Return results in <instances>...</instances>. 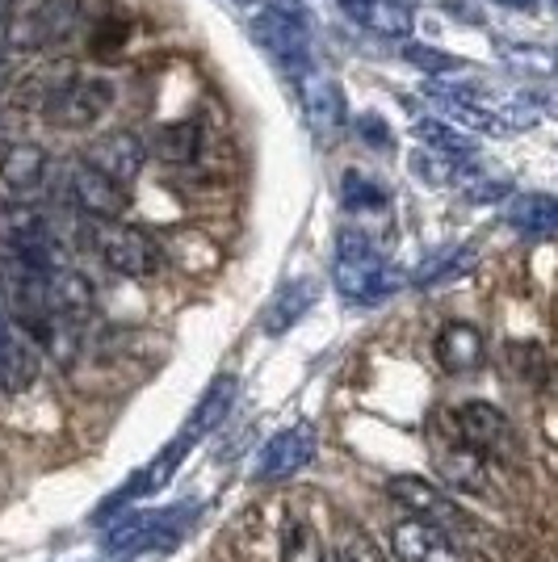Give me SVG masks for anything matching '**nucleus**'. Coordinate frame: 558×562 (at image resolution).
I'll return each instance as SVG.
<instances>
[{
	"label": "nucleus",
	"mask_w": 558,
	"mask_h": 562,
	"mask_svg": "<svg viewBox=\"0 0 558 562\" xmlns=\"http://www.w3.org/2000/svg\"><path fill=\"white\" fill-rule=\"evenodd\" d=\"M68 189L71 202L89 218H122V211H126V186H118L114 177H105L93 160H80V165L71 168Z\"/></svg>",
	"instance_id": "nucleus-8"
},
{
	"label": "nucleus",
	"mask_w": 558,
	"mask_h": 562,
	"mask_svg": "<svg viewBox=\"0 0 558 562\" xmlns=\"http://www.w3.org/2000/svg\"><path fill=\"white\" fill-rule=\"evenodd\" d=\"M475 265V252L470 248H445L437 257H428L416 269V285H445V281L462 278L466 269Z\"/></svg>",
	"instance_id": "nucleus-24"
},
{
	"label": "nucleus",
	"mask_w": 558,
	"mask_h": 562,
	"mask_svg": "<svg viewBox=\"0 0 558 562\" xmlns=\"http://www.w3.org/2000/svg\"><path fill=\"white\" fill-rule=\"evenodd\" d=\"M504 223L521 235L550 239V235H558V198H550V193H521V198L509 202Z\"/></svg>",
	"instance_id": "nucleus-19"
},
{
	"label": "nucleus",
	"mask_w": 558,
	"mask_h": 562,
	"mask_svg": "<svg viewBox=\"0 0 558 562\" xmlns=\"http://www.w3.org/2000/svg\"><path fill=\"white\" fill-rule=\"evenodd\" d=\"M454 428H458V437H462L466 449H475V453H500V449L512 441V428H509V416L500 412V407H491V403H462L458 412H454Z\"/></svg>",
	"instance_id": "nucleus-12"
},
{
	"label": "nucleus",
	"mask_w": 558,
	"mask_h": 562,
	"mask_svg": "<svg viewBox=\"0 0 558 562\" xmlns=\"http://www.w3.org/2000/svg\"><path fill=\"white\" fill-rule=\"evenodd\" d=\"M454 156H442V151H433V147H424L412 156V168H416L420 181H428V186H449L454 181Z\"/></svg>",
	"instance_id": "nucleus-27"
},
{
	"label": "nucleus",
	"mask_w": 558,
	"mask_h": 562,
	"mask_svg": "<svg viewBox=\"0 0 558 562\" xmlns=\"http://www.w3.org/2000/svg\"><path fill=\"white\" fill-rule=\"evenodd\" d=\"M193 508H168V513H131L118 529H110L105 550L114 559L143 554V550H168L186 538V525Z\"/></svg>",
	"instance_id": "nucleus-5"
},
{
	"label": "nucleus",
	"mask_w": 558,
	"mask_h": 562,
	"mask_svg": "<svg viewBox=\"0 0 558 562\" xmlns=\"http://www.w3.org/2000/svg\"><path fill=\"white\" fill-rule=\"evenodd\" d=\"M294 80H299V101H303V114L311 122V131L315 135L341 131V122H345V93H341V85L327 71H320L315 59Z\"/></svg>",
	"instance_id": "nucleus-7"
},
{
	"label": "nucleus",
	"mask_w": 558,
	"mask_h": 562,
	"mask_svg": "<svg viewBox=\"0 0 558 562\" xmlns=\"http://www.w3.org/2000/svg\"><path fill=\"white\" fill-rule=\"evenodd\" d=\"M332 278L336 290L353 303H382L387 294L399 290V269L373 248L361 232H341L336 239V260H332Z\"/></svg>",
	"instance_id": "nucleus-1"
},
{
	"label": "nucleus",
	"mask_w": 558,
	"mask_h": 562,
	"mask_svg": "<svg viewBox=\"0 0 558 562\" xmlns=\"http://www.w3.org/2000/svg\"><path fill=\"white\" fill-rule=\"evenodd\" d=\"M22 4H25V0H0V22H9V18L22 9Z\"/></svg>",
	"instance_id": "nucleus-31"
},
{
	"label": "nucleus",
	"mask_w": 558,
	"mask_h": 562,
	"mask_svg": "<svg viewBox=\"0 0 558 562\" xmlns=\"http://www.w3.org/2000/svg\"><path fill=\"white\" fill-rule=\"evenodd\" d=\"M391 554L399 562H458V550L445 533L442 525L412 516V520H399L391 529Z\"/></svg>",
	"instance_id": "nucleus-9"
},
{
	"label": "nucleus",
	"mask_w": 558,
	"mask_h": 562,
	"mask_svg": "<svg viewBox=\"0 0 558 562\" xmlns=\"http://www.w3.org/2000/svg\"><path fill=\"white\" fill-rule=\"evenodd\" d=\"M47 151L38 143H13L0 156V181H4L9 193L30 198V193H38V189L47 186Z\"/></svg>",
	"instance_id": "nucleus-15"
},
{
	"label": "nucleus",
	"mask_w": 558,
	"mask_h": 562,
	"mask_svg": "<svg viewBox=\"0 0 558 562\" xmlns=\"http://www.w3.org/2000/svg\"><path fill=\"white\" fill-rule=\"evenodd\" d=\"M341 198H345L349 211H382V206H387V193L373 186L370 177H361V172H345Z\"/></svg>",
	"instance_id": "nucleus-25"
},
{
	"label": "nucleus",
	"mask_w": 558,
	"mask_h": 562,
	"mask_svg": "<svg viewBox=\"0 0 558 562\" xmlns=\"http://www.w3.org/2000/svg\"><path fill=\"white\" fill-rule=\"evenodd\" d=\"M110 101H114V85L105 76H80V71H71V76L55 80L47 93L38 97V114L47 117L51 126L85 131V126H93L97 117L110 110Z\"/></svg>",
	"instance_id": "nucleus-2"
},
{
	"label": "nucleus",
	"mask_w": 558,
	"mask_h": 562,
	"mask_svg": "<svg viewBox=\"0 0 558 562\" xmlns=\"http://www.w3.org/2000/svg\"><path fill=\"white\" fill-rule=\"evenodd\" d=\"M555 9H558V0H555Z\"/></svg>",
	"instance_id": "nucleus-34"
},
{
	"label": "nucleus",
	"mask_w": 558,
	"mask_h": 562,
	"mask_svg": "<svg viewBox=\"0 0 558 562\" xmlns=\"http://www.w3.org/2000/svg\"><path fill=\"white\" fill-rule=\"evenodd\" d=\"M147 156H152V147H147L140 135H131V131L101 135V139L93 143V151H89V160H93L105 177H114L118 186H131V181L140 177V168L147 165Z\"/></svg>",
	"instance_id": "nucleus-13"
},
{
	"label": "nucleus",
	"mask_w": 558,
	"mask_h": 562,
	"mask_svg": "<svg viewBox=\"0 0 558 562\" xmlns=\"http://www.w3.org/2000/svg\"><path fill=\"white\" fill-rule=\"evenodd\" d=\"M202 151V126L198 122H168L152 139V156H160L164 165H189Z\"/></svg>",
	"instance_id": "nucleus-21"
},
{
	"label": "nucleus",
	"mask_w": 558,
	"mask_h": 562,
	"mask_svg": "<svg viewBox=\"0 0 558 562\" xmlns=\"http://www.w3.org/2000/svg\"><path fill=\"white\" fill-rule=\"evenodd\" d=\"M391 499H399L412 516H424V520H433V525H442V529L462 525V508H458L437 483L416 479V474H395V479H391Z\"/></svg>",
	"instance_id": "nucleus-11"
},
{
	"label": "nucleus",
	"mask_w": 558,
	"mask_h": 562,
	"mask_svg": "<svg viewBox=\"0 0 558 562\" xmlns=\"http://www.w3.org/2000/svg\"><path fill=\"white\" fill-rule=\"evenodd\" d=\"M235 4H260V9H274V13H286V18H303L299 0H235Z\"/></svg>",
	"instance_id": "nucleus-29"
},
{
	"label": "nucleus",
	"mask_w": 558,
	"mask_h": 562,
	"mask_svg": "<svg viewBox=\"0 0 558 562\" xmlns=\"http://www.w3.org/2000/svg\"><path fill=\"white\" fill-rule=\"evenodd\" d=\"M253 38L290 76H299L311 64V43H306L303 18H286V13H274V9H260V18H253Z\"/></svg>",
	"instance_id": "nucleus-6"
},
{
	"label": "nucleus",
	"mask_w": 558,
	"mask_h": 562,
	"mask_svg": "<svg viewBox=\"0 0 558 562\" xmlns=\"http://www.w3.org/2000/svg\"><path fill=\"white\" fill-rule=\"evenodd\" d=\"M235 395H239V378L235 374H219L214 382L207 386V395L198 398V407L189 412V424L181 428V441H202V437H210L219 424L232 416L235 407Z\"/></svg>",
	"instance_id": "nucleus-14"
},
{
	"label": "nucleus",
	"mask_w": 558,
	"mask_h": 562,
	"mask_svg": "<svg viewBox=\"0 0 558 562\" xmlns=\"http://www.w3.org/2000/svg\"><path fill=\"white\" fill-rule=\"evenodd\" d=\"M327 562H361L353 550H327Z\"/></svg>",
	"instance_id": "nucleus-32"
},
{
	"label": "nucleus",
	"mask_w": 558,
	"mask_h": 562,
	"mask_svg": "<svg viewBox=\"0 0 558 562\" xmlns=\"http://www.w3.org/2000/svg\"><path fill=\"white\" fill-rule=\"evenodd\" d=\"M320 299V285L315 281H290V285H281L278 294H274V303L265 306V319H260V328L269 331V336H281V331H290L299 319H303L306 311L315 306Z\"/></svg>",
	"instance_id": "nucleus-18"
},
{
	"label": "nucleus",
	"mask_w": 558,
	"mask_h": 562,
	"mask_svg": "<svg viewBox=\"0 0 558 562\" xmlns=\"http://www.w3.org/2000/svg\"><path fill=\"white\" fill-rule=\"evenodd\" d=\"M281 562H327L324 541L315 538V529L299 516H286V525H281Z\"/></svg>",
	"instance_id": "nucleus-22"
},
{
	"label": "nucleus",
	"mask_w": 558,
	"mask_h": 562,
	"mask_svg": "<svg viewBox=\"0 0 558 562\" xmlns=\"http://www.w3.org/2000/svg\"><path fill=\"white\" fill-rule=\"evenodd\" d=\"M437 361H442V370L449 374H470V370H479L483 366V336L479 328H470V324H445L437 331Z\"/></svg>",
	"instance_id": "nucleus-17"
},
{
	"label": "nucleus",
	"mask_w": 558,
	"mask_h": 562,
	"mask_svg": "<svg viewBox=\"0 0 558 562\" xmlns=\"http://www.w3.org/2000/svg\"><path fill=\"white\" fill-rule=\"evenodd\" d=\"M345 13L378 38H408L416 25L408 0H353V4H345Z\"/></svg>",
	"instance_id": "nucleus-16"
},
{
	"label": "nucleus",
	"mask_w": 558,
	"mask_h": 562,
	"mask_svg": "<svg viewBox=\"0 0 558 562\" xmlns=\"http://www.w3.org/2000/svg\"><path fill=\"white\" fill-rule=\"evenodd\" d=\"M416 139L424 143V147H433V151H442V156H454V160L475 156V139L462 135V131H454L449 122H437V117L416 122Z\"/></svg>",
	"instance_id": "nucleus-23"
},
{
	"label": "nucleus",
	"mask_w": 558,
	"mask_h": 562,
	"mask_svg": "<svg viewBox=\"0 0 558 562\" xmlns=\"http://www.w3.org/2000/svg\"><path fill=\"white\" fill-rule=\"evenodd\" d=\"M311 458H315V432H311V424H294V428L278 432V437L265 446L260 462H256V479H260V483L290 479V474H299Z\"/></svg>",
	"instance_id": "nucleus-10"
},
{
	"label": "nucleus",
	"mask_w": 558,
	"mask_h": 562,
	"mask_svg": "<svg viewBox=\"0 0 558 562\" xmlns=\"http://www.w3.org/2000/svg\"><path fill=\"white\" fill-rule=\"evenodd\" d=\"M442 470H445V479H449L454 487L483 492V467H479V453H475V449H458L454 458H445Z\"/></svg>",
	"instance_id": "nucleus-26"
},
{
	"label": "nucleus",
	"mask_w": 558,
	"mask_h": 562,
	"mask_svg": "<svg viewBox=\"0 0 558 562\" xmlns=\"http://www.w3.org/2000/svg\"><path fill=\"white\" fill-rule=\"evenodd\" d=\"M34 374H38L34 349L0 315V391H25L34 382Z\"/></svg>",
	"instance_id": "nucleus-20"
},
{
	"label": "nucleus",
	"mask_w": 558,
	"mask_h": 562,
	"mask_svg": "<svg viewBox=\"0 0 558 562\" xmlns=\"http://www.w3.org/2000/svg\"><path fill=\"white\" fill-rule=\"evenodd\" d=\"M97 257L114 269L118 278H152L160 269V248L140 232L118 218H93Z\"/></svg>",
	"instance_id": "nucleus-4"
},
{
	"label": "nucleus",
	"mask_w": 558,
	"mask_h": 562,
	"mask_svg": "<svg viewBox=\"0 0 558 562\" xmlns=\"http://www.w3.org/2000/svg\"><path fill=\"white\" fill-rule=\"evenodd\" d=\"M345 4H353V0H341V9H345Z\"/></svg>",
	"instance_id": "nucleus-33"
},
{
	"label": "nucleus",
	"mask_w": 558,
	"mask_h": 562,
	"mask_svg": "<svg viewBox=\"0 0 558 562\" xmlns=\"http://www.w3.org/2000/svg\"><path fill=\"white\" fill-rule=\"evenodd\" d=\"M85 18V0H38L30 13H22L18 22L9 25V50H47L55 43H64L68 34H76V25Z\"/></svg>",
	"instance_id": "nucleus-3"
},
{
	"label": "nucleus",
	"mask_w": 558,
	"mask_h": 562,
	"mask_svg": "<svg viewBox=\"0 0 558 562\" xmlns=\"http://www.w3.org/2000/svg\"><path fill=\"white\" fill-rule=\"evenodd\" d=\"M500 9H516V13H534L537 9V0H495Z\"/></svg>",
	"instance_id": "nucleus-30"
},
{
	"label": "nucleus",
	"mask_w": 558,
	"mask_h": 562,
	"mask_svg": "<svg viewBox=\"0 0 558 562\" xmlns=\"http://www.w3.org/2000/svg\"><path fill=\"white\" fill-rule=\"evenodd\" d=\"M403 55H408V64H416V68L428 71V76H449V71L462 68V59H454V55L433 50V47H403Z\"/></svg>",
	"instance_id": "nucleus-28"
}]
</instances>
